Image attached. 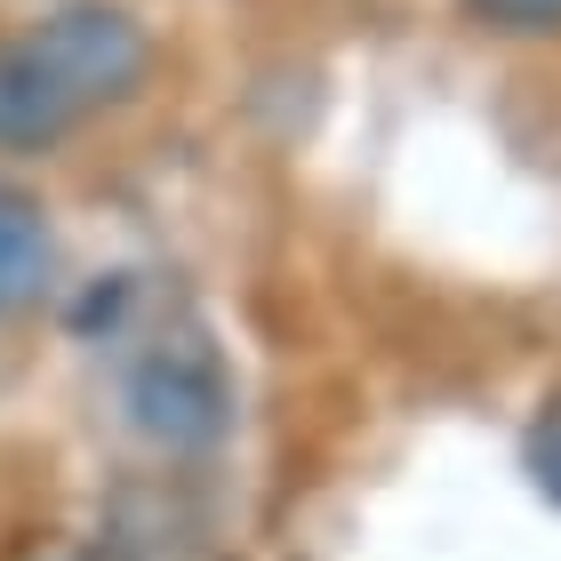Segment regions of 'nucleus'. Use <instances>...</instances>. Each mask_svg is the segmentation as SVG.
<instances>
[{
    "label": "nucleus",
    "instance_id": "nucleus-1",
    "mask_svg": "<svg viewBox=\"0 0 561 561\" xmlns=\"http://www.w3.org/2000/svg\"><path fill=\"white\" fill-rule=\"evenodd\" d=\"M24 48L41 57V72L65 89V105L72 113H96V105H113V96H129L145 81V33L121 9H65V16H48L41 33H24Z\"/></svg>",
    "mask_w": 561,
    "mask_h": 561
},
{
    "label": "nucleus",
    "instance_id": "nucleus-2",
    "mask_svg": "<svg viewBox=\"0 0 561 561\" xmlns=\"http://www.w3.org/2000/svg\"><path fill=\"white\" fill-rule=\"evenodd\" d=\"M137 410H145L152 433H169V442H209L225 425V377L201 345H161L137 369Z\"/></svg>",
    "mask_w": 561,
    "mask_h": 561
},
{
    "label": "nucleus",
    "instance_id": "nucleus-3",
    "mask_svg": "<svg viewBox=\"0 0 561 561\" xmlns=\"http://www.w3.org/2000/svg\"><path fill=\"white\" fill-rule=\"evenodd\" d=\"M48 289V225L24 193L0 185V313L33 305Z\"/></svg>",
    "mask_w": 561,
    "mask_h": 561
},
{
    "label": "nucleus",
    "instance_id": "nucleus-4",
    "mask_svg": "<svg viewBox=\"0 0 561 561\" xmlns=\"http://www.w3.org/2000/svg\"><path fill=\"white\" fill-rule=\"evenodd\" d=\"M490 24H505V33H546V24H561V0H473Z\"/></svg>",
    "mask_w": 561,
    "mask_h": 561
},
{
    "label": "nucleus",
    "instance_id": "nucleus-5",
    "mask_svg": "<svg viewBox=\"0 0 561 561\" xmlns=\"http://www.w3.org/2000/svg\"><path fill=\"white\" fill-rule=\"evenodd\" d=\"M529 457H538V473L553 481V490H561V410L538 425V442H529Z\"/></svg>",
    "mask_w": 561,
    "mask_h": 561
}]
</instances>
